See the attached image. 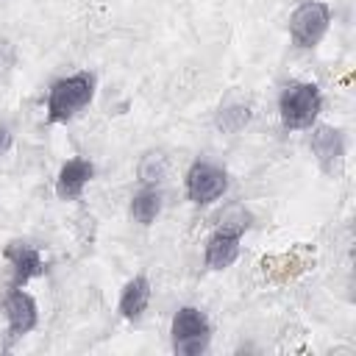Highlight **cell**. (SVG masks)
I'll list each match as a JSON object with an SVG mask.
<instances>
[{
	"label": "cell",
	"instance_id": "cell-4",
	"mask_svg": "<svg viewBox=\"0 0 356 356\" xmlns=\"http://www.w3.org/2000/svg\"><path fill=\"white\" fill-rule=\"evenodd\" d=\"M331 25V6L323 0H303L289 14V39L300 50H312L323 42Z\"/></svg>",
	"mask_w": 356,
	"mask_h": 356
},
{
	"label": "cell",
	"instance_id": "cell-8",
	"mask_svg": "<svg viewBox=\"0 0 356 356\" xmlns=\"http://www.w3.org/2000/svg\"><path fill=\"white\" fill-rule=\"evenodd\" d=\"M92 178H95V164L89 159H81V156L67 159L61 164L58 175H56V195H58V200H78Z\"/></svg>",
	"mask_w": 356,
	"mask_h": 356
},
{
	"label": "cell",
	"instance_id": "cell-10",
	"mask_svg": "<svg viewBox=\"0 0 356 356\" xmlns=\"http://www.w3.org/2000/svg\"><path fill=\"white\" fill-rule=\"evenodd\" d=\"M239 242L242 236L234 234V231H225V228H217L209 239H206V248H203V261L209 270L220 273V270H228L236 256H239Z\"/></svg>",
	"mask_w": 356,
	"mask_h": 356
},
{
	"label": "cell",
	"instance_id": "cell-9",
	"mask_svg": "<svg viewBox=\"0 0 356 356\" xmlns=\"http://www.w3.org/2000/svg\"><path fill=\"white\" fill-rule=\"evenodd\" d=\"M309 147L317 159V164L325 170V172H334V167L342 161L345 156V136L339 128H331V125H314L312 131V139H309Z\"/></svg>",
	"mask_w": 356,
	"mask_h": 356
},
{
	"label": "cell",
	"instance_id": "cell-5",
	"mask_svg": "<svg viewBox=\"0 0 356 356\" xmlns=\"http://www.w3.org/2000/svg\"><path fill=\"white\" fill-rule=\"evenodd\" d=\"M186 200L195 206H209L228 192V175L211 161H195L184 175Z\"/></svg>",
	"mask_w": 356,
	"mask_h": 356
},
{
	"label": "cell",
	"instance_id": "cell-13",
	"mask_svg": "<svg viewBox=\"0 0 356 356\" xmlns=\"http://www.w3.org/2000/svg\"><path fill=\"white\" fill-rule=\"evenodd\" d=\"M167 172V161L161 153H147L142 161H139V181L145 186H156Z\"/></svg>",
	"mask_w": 356,
	"mask_h": 356
},
{
	"label": "cell",
	"instance_id": "cell-3",
	"mask_svg": "<svg viewBox=\"0 0 356 356\" xmlns=\"http://www.w3.org/2000/svg\"><path fill=\"white\" fill-rule=\"evenodd\" d=\"M170 337H172V350L178 356H200L209 350L211 342V323L209 317L195 309V306H181L172 314L170 323Z\"/></svg>",
	"mask_w": 356,
	"mask_h": 356
},
{
	"label": "cell",
	"instance_id": "cell-14",
	"mask_svg": "<svg viewBox=\"0 0 356 356\" xmlns=\"http://www.w3.org/2000/svg\"><path fill=\"white\" fill-rule=\"evenodd\" d=\"M8 147H11V131H8V125L0 122V156L8 153Z\"/></svg>",
	"mask_w": 356,
	"mask_h": 356
},
{
	"label": "cell",
	"instance_id": "cell-6",
	"mask_svg": "<svg viewBox=\"0 0 356 356\" xmlns=\"http://www.w3.org/2000/svg\"><path fill=\"white\" fill-rule=\"evenodd\" d=\"M3 312H6V323H8L11 337H25L39 323V306L22 286H11L3 295Z\"/></svg>",
	"mask_w": 356,
	"mask_h": 356
},
{
	"label": "cell",
	"instance_id": "cell-11",
	"mask_svg": "<svg viewBox=\"0 0 356 356\" xmlns=\"http://www.w3.org/2000/svg\"><path fill=\"white\" fill-rule=\"evenodd\" d=\"M150 292H153L150 278L142 275V273L134 275V278L122 286V292H120V303H117L120 314H122L125 320H139V317L145 314L147 303H150Z\"/></svg>",
	"mask_w": 356,
	"mask_h": 356
},
{
	"label": "cell",
	"instance_id": "cell-12",
	"mask_svg": "<svg viewBox=\"0 0 356 356\" xmlns=\"http://www.w3.org/2000/svg\"><path fill=\"white\" fill-rule=\"evenodd\" d=\"M128 214H131V220L139 222V225L156 222V217L161 214V192H159L156 186H142V189L131 197Z\"/></svg>",
	"mask_w": 356,
	"mask_h": 356
},
{
	"label": "cell",
	"instance_id": "cell-1",
	"mask_svg": "<svg viewBox=\"0 0 356 356\" xmlns=\"http://www.w3.org/2000/svg\"><path fill=\"white\" fill-rule=\"evenodd\" d=\"M95 97V75L92 72H72L67 78H58L47 92V122L61 125L78 117Z\"/></svg>",
	"mask_w": 356,
	"mask_h": 356
},
{
	"label": "cell",
	"instance_id": "cell-7",
	"mask_svg": "<svg viewBox=\"0 0 356 356\" xmlns=\"http://www.w3.org/2000/svg\"><path fill=\"white\" fill-rule=\"evenodd\" d=\"M3 259L11 267V286H25L31 278L44 273L42 253L28 242H8L3 250Z\"/></svg>",
	"mask_w": 356,
	"mask_h": 356
},
{
	"label": "cell",
	"instance_id": "cell-2",
	"mask_svg": "<svg viewBox=\"0 0 356 356\" xmlns=\"http://www.w3.org/2000/svg\"><path fill=\"white\" fill-rule=\"evenodd\" d=\"M320 111H323V95H320L317 83L295 81L278 97V114H281L284 128H289V131L312 128L317 122Z\"/></svg>",
	"mask_w": 356,
	"mask_h": 356
}]
</instances>
